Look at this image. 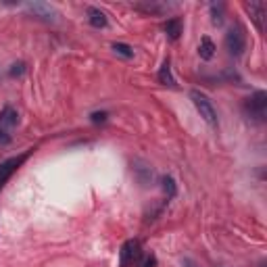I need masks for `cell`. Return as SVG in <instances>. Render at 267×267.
<instances>
[{"instance_id": "1", "label": "cell", "mask_w": 267, "mask_h": 267, "mask_svg": "<svg viewBox=\"0 0 267 267\" xmlns=\"http://www.w3.org/2000/svg\"><path fill=\"white\" fill-rule=\"evenodd\" d=\"M265 111H267V94L263 90L255 92L253 96L245 100V113L248 117H253L255 121H263Z\"/></svg>"}, {"instance_id": "2", "label": "cell", "mask_w": 267, "mask_h": 267, "mask_svg": "<svg viewBox=\"0 0 267 267\" xmlns=\"http://www.w3.org/2000/svg\"><path fill=\"white\" fill-rule=\"evenodd\" d=\"M190 98H192V103H194V107H196V111L200 113L202 119H205L209 125H217V113H215L213 105H211V100L205 96V94L199 92V90H192Z\"/></svg>"}, {"instance_id": "3", "label": "cell", "mask_w": 267, "mask_h": 267, "mask_svg": "<svg viewBox=\"0 0 267 267\" xmlns=\"http://www.w3.org/2000/svg\"><path fill=\"white\" fill-rule=\"evenodd\" d=\"M19 123V113L13 107H6L0 113V144H9L11 142V130Z\"/></svg>"}, {"instance_id": "4", "label": "cell", "mask_w": 267, "mask_h": 267, "mask_svg": "<svg viewBox=\"0 0 267 267\" xmlns=\"http://www.w3.org/2000/svg\"><path fill=\"white\" fill-rule=\"evenodd\" d=\"M225 46H227V52L232 54V57H240L242 52L246 48V38H245V31L240 27H232L227 31L225 36Z\"/></svg>"}, {"instance_id": "5", "label": "cell", "mask_w": 267, "mask_h": 267, "mask_svg": "<svg viewBox=\"0 0 267 267\" xmlns=\"http://www.w3.org/2000/svg\"><path fill=\"white\" fill-rule=\"evenodd\" d=\"M27 156H29V153H23V155H19V156H13V159H6V161L0 163V188L4 186L6 179H9L23 163H25Z\"/></svg>"}, {"instance_id": "6", "label": "cell", "mask_w": 267, "mask_h": 267, "mask_svg": "<svg viewBox=\"0 0 267 267\" xmlns=\"http://www.w3.org/2000/svg\"><path fill=\"white\" fill-rule=\"evenodd\" d=\"M25 9H27L29 15H34L36 19H42V21H46V23L57 21V17H59V13L54 11L50 4H44V2H29Z\"/></svg>"}, {"instance_id": "7", "label": "cell", "mask_w": 267, "mask_h": 267, "mask_svg": "<svg viewBox=\"0 0 267 267\" xmlns=\"http://www.w3.org/2000/svg\"><path fill=\"white\" fill-rule=\"evenodd\" d=\"M140 255V242L138 240H128L119 250V265L121 267H130Z\"/></svg>"}, {"instance_id": "8", "label": "cell", "mask_w": 267, "mask_h": 267, "mask_svg": "<svg viewBox=\"0 0 267 267\" xmlns=\"http://www.w3.org/2000/svg\"><path fill=\"white\" fill-rule=\"evenodd\" d=\"M245 9L248 11V15L253 17V21L257 23L259 29H263V17H265V4L263 2H250L245 4Z\"/></svg>"}, {"instance_id": "9", "label": "cell", "mask_w": 267, "mask_h": 267, "mask_svg": "<svg viewBox=\"0 0 267 267\" xmlns=\"http://www.w3.org/2000/svg\"><path fill=\"white\" fill-rule=\"evenodd\" d=\"M88 21H90V25L92 27H96V29H103V27H107V15L100 11V9H96V6H90L88 9Z\"/></svg>"}, {"instance_id": "10", "label": "cell", "mask_w": 267, "mask_h": 267, "mask_svg": "<svg viewBox=\"0 0 267 267\" xmlns=\"http://www.w3.org/2000/svg\"><path fill=\"white\" fill-rule=\"evenodd\" d=\"M182 19L179 17H174V19H169L167 23L163 25V29H165V34H167V38L169 40H178L179 36H182Z\"/></svg>"}, {"instance_id": "11", "label": "cell", "mask_w": 267, "mask_h": 267, "mask_svg": "<svg viewBox=\"0 0 267 267\" xmlns=\"http://www.w3.org/2000/svg\"><path fill=\"white\" fill-rule=\"evenodd\" d=\"M156 77H159V82L163 86H169V88H176V80H174V75H171V67H169V61H165L161 69H159V73H156Z\"/></svg>"}, {"instance_id": "12", "label": "cell", "mask_w": 267, "mask_h": 267, "mask_svg": "<svg viewBox=\"0 0 267 267\" xmlns=\"http://www.w3.org/2000/svg\"><path fill=\"white\" fill-rule=\"evenodd\" d=\"M199 54H200V59H202V61H211V59H213V54H215V44L211 42V38L205 36V38L200 40Z\"/></svg>"}, {"instance_id": "13", "label": "cell", "mask_w": 267, "mask_h": 267, "mask_svg": "<svg viewBox=\"0 0 267 267\" xmlns=\"http://www.w3.org/2000/svg\"><path fill=\"white\" fill-rule=\"evenodd\" d=\"M161 186H163V192L167 194V200L174 199V196L178 194V184H176V179L171 178V176H165V178L161 179Z\"/></svg>"}, {"instance_id": "14", "label": "cell", "mask_w": 267, "mask_h": 267, "mask_svg": "<svg viewBox=\"0 0 267 267\" xmlns=\"http://www.w3.org/2000/svg\"><path fill=\"white\" fill-rule=\"evenodd\" d=\"M211 21H213V25L223 23V4H211Z\"/></svg>"}, {"instance_id": "15", "label": "cell", "mask_w": 267, "mask_h": 267, "mask_svg": "<svg viewBox=\"0 0 267 267\" xmlns=\"http://www.w3.org/2000/svg\"><path fill=\"white\" fill-rule=\"evenodd\" d=\"M134 9L144 11V13H161L165 6L163 4H156V2H140V4H134Z\"/></svg>"}, {"instance_id": "16", "label": "cell", "mask_w": 267, "mask_h": 267, "mask_svg": "<svg viewBox=\"0 0 267 267\" xmlns=\"http://www.w3.org/2000/svg\"><path fill=\"white\" fill-rule=\"evenodd\" d=\"M113 50L117 54H121L123 59H132L134 57V48H132V46H128V44H123V42H115L113 44Z\"/></svg>"}, {"instance_id": "17", "label": "cell", "mask_w": 267, "mask_h": 267, "mask_svg": "<svg viewBox=\"0 0 267 267\" xmlns=\"http://www.w3.org/2000/svg\"><path fill=\"white\" fill-rule=\"evenodd\" d=\"M25 63H15V65H11V69H9V75L11 77H21L23 73H25Z\"/></svg>"}, {"instance_id": "18", "label": "cell", "mask_w": 267, "mask_h": 267, "mask_svg": "<svg viewBox=\"0 0 267 267\" xmlns=\"http://www.w3.org/2000/svg\"><path fill=\"white\" fill-rule=\"evenodd\" d=\"M107 117H109V115H107L105 111H100V113H92L90 119H92L94 123H103V121H107Z\"/></svg>"}, {"instance_id": "19", "label": "cell", "mask_w": 267, "mask_h": 267, "mask_svg": "<svg viewBox=\"0 0 267 267\" xmlns=\"http://www.w3.org/2000/svg\"><path fill=\"white\" fill-rule=\"evenodd\" d=\"M155 263H156V259L151 255V257H148L146 259V263H144V267H155Z\"/></svg>"}, {"instance_id": "20", "label": "cell", "mask_w": 267, "mask_h": 267, "mask_svg": "<svg viewBox=\"0 0 267 267\" xmlns=\"http://www.w3.org/2000/svg\"><path fill=\"white\" fill-rule=\"evenodd\" d=\"M182 265H184V267H196V263L192 261V259H184Z\"/></svg>"}]
</instances>
